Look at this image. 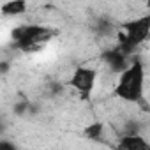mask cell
<instances>
[{
	"instance_id": "ba28073f",
	"label": "cell",
	"mask_w": 150,
	"mask_h": 150,
	"mask_svg": "<svg viewBox=\"0 0 150 150\" xmlns=\"http://www.w3.org/2000/svg\"><path fill=\"white\" fill-rule=\"evenodd\" d=\"M103 134H104V124L99 122V120L88 124V125L83 129V136H85L87 139H92V141H99V139L103 138Z\"/></svg>"
},
{
	"instance_id": "5b68a950",
	"label": "cell",
	"mask_w": 150,
	"mask_h": 150,
	"mask_svg": "<svg viewBox=\"0 0 150 150\" xmlns=\"http://www.w3.org/2000/svg\"><path fill=\"white\" fill-rule=\"evenodd\" d=\"M127 57H129V55H127L120 46H117V48H110V50H104V51L101 53L103 62H104L113 72H118V74L129 67V60H127Z\"/></svg>"
},
{
	"instance_id": "6da1fadb",
	"label": "cell",
	"mask_w": 150,
	"mask_h": 150,
	"mask_svg": "<svg viewBox=\"0 0 150 150\" xmlns=\"http://www.w3.org/2000/svg\"><path fill=\"white\" fill-rule=\"evenodd\" d=\"M145 90V65L139 58H134L125 71L120 72L113 88V96L125 103H139Z\"/></svg>"
},
{
	"instance_id": "9c48e42d",
	"label": "cell",
	"mask_w": 150,
	"mask_h": 150,
	"mask_svg": "<svg viewBox=\"0 0 150 150\" xmlns=\"http://www.w3.org/2000/svg\"><path fill=\"white\" fill-rule=\"evenodd\" d=\"M94 30L99 34V35H108L111 30H113V21L108 18V16H99L94 23Z\"/></svg>"
},
{
	"instance_id": "30bf717a",
	"label": "cell",
	"mask_w": 150,
	"mask_h": 150,
	"mask_svg": "<svg viewBox=\"0 0 150 150\" xmlns=\"http://www.w3.org/2000/svg\"><path fill=\"white\" fill-rule=\"evenodd\" d=\"M146 7H148V9H150V0H146Z\"/></svg>"
},
{
	"instance_id": "8992f818",
	"label": "cell",
	"mask_w": 150,
	"mask_h": 150,
	"mask_svg": "<svg viewBox=\"0 0 150 150\" xmlns=\"http://www.w3.org/2000/svg\"><path fill=\"white\" fill-rule=\"evenodd\" d=\"M117 146L120 150H148L150 143L139 132H125L120 136V141Z\"/></svg>"
},
{
	"instance_id": "52a82bcc",
	"label": "cell",
	"mask_w": 150,
	"mask_h": 150,
	"mask_svg": "<svg viewBox=\"0 0 150 150\" xmlns=\"http://www.w3.org/2000/svg\"><path fill=\"white\" fill-rule=\"evenodd\" d=\"M27 13V0H9L2 6L4 16H21Z\"/></svg>"
},
{
	"instance_id": "3957f363",
	"label": "cell",
	"mask_w": 150,
	"mask_h": 150,
	"mask_svg": "<svg viewBox=\"0 0 150 150\" xmlns=\"http://www.w3.org/2000/svg\"><path fill=\"white\" fill-rule=\"evenodd\" d=\"M122 30H124V34L118 35L120 37L118 39V46L127 55H131L150 35V14H145V16H139L136 20L125 21L122 25Z\"/></svg>"
},
{
	"instance_id": "277c9868",
	"label": "cell",
	"mask_w": 150,
	"mask_h": 150,
	"mask_svg": "<svg viewBox=\"0 0 150 150\" xmlns=\"http://www.w3.org/2000/svg\"><path fill=\"white\" fill-rule=\"evenodd\" d=\"M96 81H97V69L87 67V65H76L69 81H67V85L72 87L76 92H80V96L83 99H88L90 94L94 92Z\"/></svg>"
},
{
	"instance_id": "7a4b0ae2",
	"label": "cell",
	"mask_w": 150,
	"mask_h": 150,
	"mask_svg": "<svg viewBox=\"0 0 150 150\" xmlns=\"http://www.w3.org/2000/svg\"><path fill=\"white\" fill-rule=\"evenodd\" d=\"M55 30L42 25H21L11 32V39L14 48L25 53H35L42 50L55 37Z\"/></svg>"
}]
</instances>
